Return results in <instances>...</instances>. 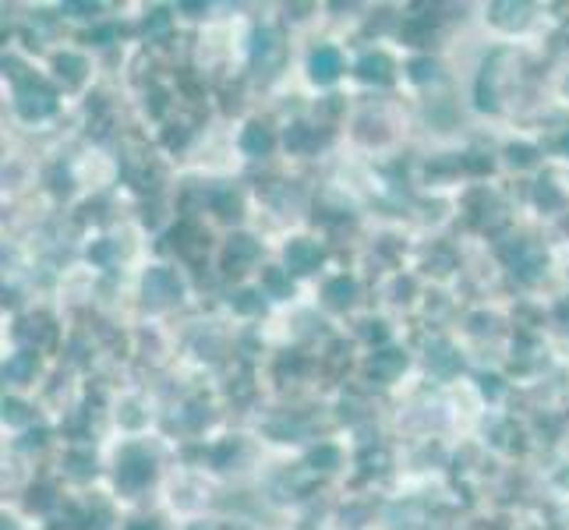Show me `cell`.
Segmentation results:
<instances>
[{
    "label": "cell",
    "mask_w": 569,
    "mask_h": 530,
    "mask_svg": "<svg viewBox=\"0 0 569 530\" xmlns=\"http://www.w3.org/2000/svg\"><path fill=\"white\" fill-rule=\"evenodd\" d=\"M152 474H156V467H152V456L149 452H142V449H124V456H120V467H117V484L124 488V492H138L142 484H149L152 481Z\"/></svg>",
    "instance_id": "1"
},
{
    "label": "cell",
    "mask_w": 569,
    "mask_h": 530,
    "mask_svg": "<svg viewBox=\"0 0 569 530\" xmlns=\"http://www.w3.org/2000/svg\"><path fill=\"white\" fill-rule=\"evenodd\" d=\"M14 103H18V113H21V117L39 120V117H50V113L57 110V96H53L43 82H21Z\"/></svg>",
    "instance_id": "2"
},
{
    "label": "cell",
    "mask_w": 569,
    "mask_h": 530,
    "mask_svg": "<svg viewBox=\"0 0 569 530\" xmlns=\"http://www.w3.org/2000/svg\"><path fill=\"white\" fill-rule=\"evenodd\" d=\"M181 297V280H177V272H170V269H152L149 276H145V301H152V304H170V301H177Z\"/></svg>",
    "instance_id": "3"
},
{
    "label": "cell",
    "mask_w": 569,
    "mask_h": 530,
    "mask_svg": "<svg viewBox=\"0 0 569 530\" xmlns=\"http://www.w3.org/2000/svg\"><path fill=\"white\" fill-rule=\"evenodd\" d=\"M255 258H259V244L248 233H234L226 240V251H223V269L226 272H244Z\"/></svg>",
    "instance_id": "4"
},
{
    "label": "cell",
    "mask_w": 569,
    "mask_h": 530,
    "mask_svg": "<svg viewBox=\"0 0 569 530\" xmlns=\"http://www.w3.org/2000/svg\"><path fill=\"white\" fill-rule=\"evenodd\" d=\"M283 258H286V272H315L322 265V248L315 240H293Z\"/></svg>",
    "instance_id": "5"
},
{
    "label": "cell",
    "mask_w": 569,
    "mask_h": 530,
    "mask_svg": "<svg viewBox=\"0 0 569 530\" xmlns=\"http://www.w3.org/2000/svg\"><path fill=\"white\" fill-rule=\"evenodd\" d=\"M308 71H311V78H315L318 85H329V82L340 78L343 60H340V53H336L333 46H318V50L311 53V60H308Z\"/></svg>",
    "instance_id": "6"
},
{
    "label": "cell",
    "mask_w": 569,
    "mask_h": 530,
    "mask_svg": "<svg viewBox=\"0 0 569 530\" xmlns=\"http://www.w3.org/2000/svg\"><path fill=\"white\" fill-rule=\"evenodd\" d=\"M403 368H407V354H403V350H379V354L372 357V364H368V371H372L379 382H392Z\"/></svg>",
    "instance_id": "7"
},
{
    "label": "cell",
    "mask_w": 569,
    "mask_h": 530,
    "mask_svg": "<svg viewBox=\"0 0 569 530\" xmlns=\"http://www.w3.org/2000/svg\"><path fill=\"white\" fill-rule=\"evenodd\" d=\"M241 149H244L248 156H269V149H273V131H269L266 124H248L244 134H241Z\"/></svg>",
    "instance_id": "8"
},
{
    "label": "cell",
    "mask_w": 569,
    "mask_h": 530,
    "mask_svg": "<svg viewBox=\"0 0 569 530\" xmlns=\"http://www.w3.org/2000/svg\"><path fill=\"white\" fill-rule=\"evenodd\" d=\"M357 75H361L365 82H379V85H385V82L392 78V60H389L385 53H368V57H361Z\"/></svg>",
    "instance_id": "9"
},
{
    "label": "cell",
    "mask_w": 569,
    "mask_h": 530,
    "mask_svg": "<svg viewBox=\"0 0 569 530\" xmlns=\"http://www.w3.org/2000/svg\"><path fill=\"white\" fill-rule=\"evenodd\" d=\"M36 368H39L36 354H32V350H21V354H14V357L4 364V378H7V382H28V378L36 375Z\"/></svg>",
    "instance_id": "10"
},
{
    "label": "cell",
    "mask_w": 569,
    "mask_h": 530,
    "mask_svg": "<svg viewBox=\"0 0 569 530\" xmlns=\"http://www.w3.org/2000/svg\"><path fill=\"white\" fill-rule=\"evenodd\" d=\"M428 364H432V371H435V375H453V371L460 368V357L453 354V346H449V343H432V350H428Z\"/></svg>",
    "instance_id": "11"
},
{
    "label": "cell",
    "mask_w": 569,
    "mask_h": 530,
    "mask_svg": "<svg viewBox=\"0 0 569 530\" xmlns=\"http://www.w3.org/2000/svg\"><path fill=\"white\" fill-rule=\"evenodd\" d=\"M491 21L502 28H520L527 21V4H491Z\"/></svg>",
    "instance_id": "12"
},
{
    "label": "cell",
    "mask_w": 569,
    "mask_h": 530,
    "mask_svg": "<svg viewBox=\"0 0 569 530\" xmlns=\"http://www.w3.org/2000/svg\"><path fill=\"white\" fill-rule=\"evenodd\" d=\"M53 68H57V75L64 78V85H82V78H85V60H82L78 53H61V57L53 60Z\"/></svg>",
    "instance_id": "13"
},
{
    "label": "cell",
    "mask_w": 569,
    "mask_h": 530,
    "mask_svg": "<svg viewBox=\"0 0 569 530\" xmlns=\"http://www.w3.org/2000/svg\"><path fill=\"white\" fill-rule=\"evenodd\" d=\"M354 294H357V287H354V280H347V276H336V280L325 283V301H329L333 308H347V304L354 301Z\"/></svg>",
    "instance_id": "14"
},
{
    "label": "cell",
    "mask_w": 569,
    "mask_h": 530,
    "mask_svg": "<svg viewBox=\"0 0 569 530\" xmlns=\"http://www.w3.org/2000/svg\"><path fill=\"white\" fill-rule=\"evenodd\" d=\"M18 336H21V339H36V346H46V343H53V325H50L43 315L25 318L21 329H18Z\"/></svg>",
    "instance_id": "15"
},
{
    "label": "cell",
    "mask_w": 569,
    "mask_h": 530,
    "mask_svg": "<svg viewBox=\"0 0 569 530\" xmlns=\"http://www.w3.org/2000/svg\"><path fill=\"white\" fill-rule=\"evenodd\" d=\"M212 209L219 212L223 219H237V216H241V198H237L230 188H223V191L212 195Z\"/></svg>",
    "instance_id": "16"
},
{
    "label": "cell",
    "mask_w": 569,
    "mask_h": 530,
    "mask_svg": "<svg viewBox=\"0 0 569 530\" xmlns=\"http://www.w3.org/2000/svg\"><path fill=\"white\" fill-rule=\"evenodd\" d=\"M64 467H68V474H71V477H78V481H85V477H93V474H95L93 452H71Z\"/></svg>",
    "instance_id": "17"
},
{
    "label": "cell",
    "mask_w": 569,
    "mask_h": 530,
    "mask_svg": "<svg viewBox=\"0 0 569 530\" xmlns=\"http://www.w3.org/2000/svg\"><path fill=\"white\" fill-rule=\"evenodd\" d=\"M167 32H170V11L156 7V11L145 18V36H149V39H163Z\"/></svg>",
    "instance_id": "18"
},
{
    "label": "cell",
    "mask_w": 569,
    "mask_h": 530,
    "mask_svg": "<svg viewBox=\"0 0 569 530\" xmlns=\"http://www.w3.org/2000/svg\"><path fill=\"white\" fill-rule=\"evenodd\" d=\"M234 312H241V315H259V312H262V294H259V290H241V294H234Z\"/></svg>",
    "instance_id": "19"
},
{
    "label": "cell",
    "mask_w": 569,
    "mask_h": 530,
    "mask_svg": "<svg viewBox=\"0 0 569 530\" xmlns=\"http://www.w3.org/2000/svg\"><path fill=\"white\" fill-rule=\"evenodd\" d=\"M308 463H311L315 470H333V467L340 463V452H336L333 445H318V449H311Z\"/></svg>",
    "instance_id": "20"
},
{
    "label": "cell",
    "mask_w": 569,
    "mask_h": 530,
    "mask_svg": "<svg viewBox=\"0 0 569 530\" xmlns=\"http://www.w3.org/2000/svg\"><path fill=\"white\" fill-rule=\"evenodd\" d=\"M534 198H538L545 209H559V206H563V195L555 191V184H552V181H538V191H534Z\"/></svg>",
    "instance_id": "21"
},
{
    "label": "cell",
    "mask_w": 569,
    "mask_h": 530,
    "mask_svg": "<svg viewBox=\"0 0 569 530\" xmlns=\"http://www.w3.org/2000/svg\"><path fill=\"white\" fill-rule=\"evenodd\" d=\"M266 290L276 294V297H290V280L280 269H266Z\"/></svg>",
    "instance_id": "22"
},
{
    "label": "cell",
    "mask_w": 569,
    "mask_h": 530,
    "mask_svg": "<svg viewBox=\"0 0 569 530\" xmlns=\"http://www.w3.org/2000/svg\"><path fill=\"white\" fill-rule=\"evenodd\" d=\"M509 163L513 166H531L534 159H538V149H531V145H509Z\"/></svg>",
    "instance_id": "23"
},
{
    "label": "cell",
    "mask_w": 569,
    "mask_h": 530,
    "mask_svg": "<svg viewBox=\"0 0 569 530\" xmlns=\"http://www.w3.org/2000/svg\"><path fill=\"white\" fill-rule=\"evenodd\" d=\"M4 421H7V424H25V421H28L25 403H18V400H4Z\"/></svg>",
    "instance_id": "24"
},
{
    "label": "cell",
    "mask_w": 569,
    "mask_h": 530,
    "mask_svg": "<svg viewBox=\"0 0 569 530\" xmlns=\"http://www.w3.org/2000/svg\"><path fill=\"white\" fill-rule=\"evenodd\" d=\"M435 71H439L435 60H414L410 64V78L414 82H428V78H435Z\"/></svg>",
    "instance_id": "25"
},
{
    "label": "cell",
    "mask_w": 569,
    "mask_h": 530,
    "mask_svg": "<svg viewBox=\"0 0 569 530\" xmlns=\"http://www.w3.org/2000/svg\"><path fill=\"white\" fill-rule=\"evenodd\" d=\"M286 145H290V149H304V145H308V127H304V124L290 127V134H286Z\"/></svg>",
    "instance_id": "26"
},
{
    "label": "cell",
    "mask_w": 569,
    "mask_h": 530,
    "mask_svg": "<svg viewBox=\"0 0 569 530\" xmlns=\"http://www.w3.org/2000/svg\"><path fill=\"white\" fill-rule=\"evenodd\" d=\"M50 502H53V499H50L46 488H32V492H28V509H46Z\"/></svg>",
    "instance_id": "27"
},
{
    "label": "cell",
    "mask_w": 569,
    "mask_h": 530,
    "mask_svg": "<svg viewBox=\"0 0 569 530\" xmlns=\"http://www.w3.org/2000/svg\"><path fill=\"white\" fill-rule=\"evenodd\" d=\"M403 32H407V36H410V39H414V43H424V39H428V36H432V32H428V28H424V25H417V21H410V25H407V28H403Z\"/></svg>",
    "instance_id": "28"
},
{
    "label": "cell",
    "mask_w": 569,
    "mask_h": 530,
    "mask_svg": "<svg viewBox=\"0 0 569 530\" xmlns=\"http://www.w3.org/2000/svg\"><path fill=\"white\" fill-rule=\"evenodd\" d=\"M481 389H484V396H491V400L502 393V386H498V378H495V375H484V378H481Z\"/></svg>",
    "instance_id": "29"
},
{
    "label": "cell",
    "mask_w": 569,
    "mask_h": 530,
    "mask_svg": "<svg viewBox=\"0 0 569 530\" xmlns=\"http://www.w3.org/2000/svg\"><path fill=\"white\" fill-rule=\"evenodd\" d=\"M365 336H368V339H385V336H389V329H385V322H368Z\"/></svg>",
    "instance_id": "30"
},
{
    "label": "cell",
    "mask_w": 569,
    "mask_h": 530,
    "mask_svg": "<svg viewBox=\"0 0 569 530\" xmlns=\"http://www.w3.org/2000/svg\"><path fill=\"white\" fill-rule=\"evenodd\" d=\"M361 463H365V470H375V467H372V463H379V470H382V463H385V452H365V456H361Z\"/></svg>",
    "instance_id": "31"
},
{
    "label": "cell",
    "mask_w": 569,
    "mask_h": 530,
    "mask_svg": "<svg viewBox=\"0 0 569 530\" xmlns=\"http://www.w3.org/2000/svg\"><path fill=\"white\" fill-rule=\"evenodd\" d=\"M64 11H71V14H95V4H64Z\"/></svg>",
    "instance_id": "32"
},
{
    "label": "cell",
    "mask_w": 569,
    "mask_h": 530,
    "mask_svg": "<svg viewBox=\"0 0 569 530\" xmlns=\"http://www.w3.org/2000/svg\"><path fill=\"white\" fill-rule=\"evenodd\" d=\"M127 530H160V527H156L152 520H138V524H131Z\"/></svg>",
    "instance_id": "33"
},
{
    "label": "cell",
    "mask_w": 569,
    "mask_h": 530,
    "mask_svg": "<svg viewBox=\"0 0 569 530\" xmlns=\"http://www.w3.org/2000/svg\"><path fill=\"white\" fill-rule=\"evenodd\" d=\"M93 39H95V43H106V39H113V28H99Z\"/></svg>",
    "instance_id": "34"
},
{
    "label": "cell",
    "mask_w": 569,
    "mask_h": 530,
    "mask_svg": "<svg viewBox=\"0 0 569 530\" xmlns=\"http://www.w3.org/2000/svg\"><path fill=\"white\" fill-rule=\"evenodd\" d=\"M559 315H563V318H569V304H563V308H559Z\"/></svg>",
    "instance_id": "35"
},
{
    "label": "cell",
    "mask_w": 569,
    "mask_h": 530,
    "mask_svg": "<svg viewBox=\"0 0 569 530\" xmlns=\"http://www.w3.org/2000/svg\"><path fill=\"white\" fill-rule=\"evenodd\" d=\"M191 530H212V527H205V524H198V527H191Z\"/></svg>",
    "instance_id": "36"
},
{
    "label": "cell",
    "mask_w": 569,
    "mask_h": 530,
    "mask_svg": "<svg viewBox=\"0 0 569 530\" xmlns=\"http://www.w3.org/2000/svg\"><path fill=\"white\" fill-rule=\"evenodd\" d=\"M566 152H569V138H566Z\"/></svg>",
    "instance_id": "37"
}]
</instances>
